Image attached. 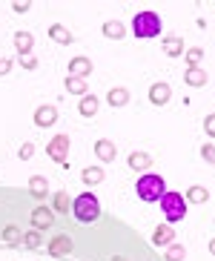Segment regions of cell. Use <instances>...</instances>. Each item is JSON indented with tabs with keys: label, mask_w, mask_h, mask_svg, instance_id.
<instances>
[{
	"label": "cell",
	"mask_w": 215,
	"mask_h": 261,
	"mask_svg": "<svg viewBox=\"0 0 215 261\" xmlns=\"http://www.w3.org/2000/svg\"><path fill=\"white\" fill-rule=\"evenodd\" d=\"M135 192H138V198L146 201V204H155V201H161L167 195V181L161 175H152V172H146V175L138 178V184H135Z\"/></svg>",
	"instance_id": "cell-1"
},
{
	"label": "cell",
	"mask_w": 215,
	"mask_h": 261,
	"mask_svg": "<svg viewBox=\"0 0 215 261\" xmlns=\"http://www.w3.org/2000/svg\"><path fill=\"white\" fill-rule=\"evenodd\" d=\"M161 29H164V23H161V15H158V12H138V15L132 17V32H135V38H141V40L158 38Z\"/></svg>",
	"instance_id": "cell-2"
},
{
	"label": "cell",
	"mask_w": 215,
	"mask_h": 261,
	"mask_svg": "<svg viewBox=\"0 0 215 261\" xmlns=\"http://www.w3.org/2000/svg\"><path fill=\"white\" fill-rule=\"evenodd\" d=\"M72 215H75L80 224H92L100 218V201L95 198L92 192H80L75 201H72Z\"/></svg>",
	"instance_id": "cell-3"
},
{
	"label": "cell",
	"mask_w": 215,
	"mask_h": 261,
	"mask_svg": "<svg viewBox=\"0 0 215 261\" xmlns=\"http://www.w3.org/2000/svg\"><path fill=\"white\" fill-rule=\"evenodd\" d=\"M161 210H164V218H167L169 224L184 221L186 218V198L181 192H167L161 198Z\"/></svg>",
	"instance_id": "cell-4"
},
{
	"label": "cell",
	"mask_w": 215,
	"mask_h": 261,
	"mask_svg": "<svg viewBox=\"0 0 215 261\" xmlns=\"http://www.w3.org/2000/svg\"><path fill=\"white\" fill-rule=\"evenodd\" d=\"M46 155L55 164L69 167V164H66V155H69V135H55V138L49 141V146H46Z\"/></svg>",
	"instance_id": "cell-5"
},
{
	"label": "cell",
	"mask_w": 215,
	"mask_h": 261,
	"mask_svg": "<svg viewBox=\"0 0 215 261\" xmlns=\"http://www.w3.org/2000/svg\"><path fill=\"white\" fill-rule=\"evenodd\" d=\"M55 224V210L52 207H35L32 210V230H49Z\"/></svg>",
	"instance_id": "cell-6"
},
{
	"label": "cell",
	"mask_w": 215,
	"mask_h": 261,
	"mask_svg": "<svg viewBox=\"0 0 215 261\" xmlns=\"http://www.w3.org/2000/svg\"><path fill=\"white\" fill-rule=\"evenodd\" d=\"M72 250H75V244L69 236H55L49 241V255H55V258H66V255H72Z\"/></svg>",
	"instance_id": "cell-7"
},
{
	"label": "cell",
	"mask_w": 215,
	"mask_h": 261,
	"mask_svg": "<svg viewBox=\"0 0 215 261\" xmlns=\"http://www.w3.org/2000/svg\"><path fill=\"white\" fill-rule=\"evenodd\" d=\"M95 155H98V161H100V164H112V161L118 158L115 141H106V138L95 141Z\"/></svg>",
	"instance_id": "cell-8"
},
{
	"label": "cell",
	"mask_w": 215,
	"mask_h": 261,
	"mask_svg": "<svg viewBox=\"0 0 215 261\" xmlns=\"http://www.w3.org/2000/svg\"><path fill=\"white\" fill-rule=\"evenodd\" d=\"M69 75L72 77H84V81H86V75H92V61L84 58V55L72 58V61H69Z\"/></svg>",
	"instance_id": "cell-9"
},
{
	"label": "cell",
	"mask_w": 215,
	"mask_h": 261,
	"mask_svg": "<svg viewBox=\"0 0 215 261\" xmlns=\"http://www.w3.org/2000/svg\"><path fill=\"white\" fill-rule=\"evenodd\" d=\"M169 98H172V89H169V84H152V86H149V103H155V107H164V103H169Z\"/></svg>",
	"instance_id": "cell-10"
},
{
	"label": "cell",
	"mask_w": 215,
	"mask_h": 261,
	"mask_svg": "<svg viewBox=\"0 0 215 261\" xmlns=\"http://www.w3.org/2000/svg\"><path fill=\"white\" fill-rule=\"evenodd\" d=\"M58 123V109L55 107H38L35 109V126H55Z\"/></svg>",
	"instance_id": "cell-11"
},
{
	"label": "cell",
	"mask_w": 215,
	"mask_h": 261,
	"mask_svg": "<svg viewBox=\"0 0 215 261\" xmlns=\"http://www.w3.org/2000/svg\"><path fill=\"white\" fill-rule=\"evenodd\" d=\"M161 49H164V55H167V58H181V55L186 52V49H184V38H175V35L164 38Z\"/></svg>",
	"instance_id": "cell-12"
},
{
	"label": "cell",
	"mask_w": 215,
	"mask_h": 261,
	"mask_svg": "<svg viewBox=\"0 0 215 261\" xmlns=\"http://www.w3.org/2000/svg\"><path fill=\"white\" fill-rule=\"evenodd\" d=\"M29 192L35 198H46L49 195V178L46 175H32L29 178Z\"/></svg>",
	"instance_id": "cell-13"
},
{
	"label": "cell",
	"mask_w": 215,
	"mask_h": 261,
	"mask_svg": "<svg viewBox=\"0 0 215 261\" xmlns=\"http://www.w3.org/2000/svg\"><path fill=\"white\" fill-rule=\"evenodd\" d=\"M49 38L55 40V43H61V46H69L72 40H75V35H72L66 26H61V23H55V26H49Z\"/></svg>",
	"instance_id": "cell-14"
},
{
	"label": "cell",
	"mask_w": 215,
	"mask_h": 261,
	"mask_svg": "<svg viewBox=\"0 0 215 261\" xmlns=\"http://www.w3.org/2000/svg\"><path fill=\"white\" fill-rule=\"evenodd\" d=\"M32 46H35L32 32H15V49H17L20 58H23V55H32Z\"/></svg>",
	"instance_id": "cell-15"
},
{
	"label": "cell",
	"mask_w": 215,
	"mask_h": 261,
	"mask_svg": "<svg viewBox=\"0 0 215 261\" xmlns=\"http://www.w3.org/2000/svg\"><path fill=\"white\" fill-rule=\"evenodd\" d=\"M172 241H175V230H172V227H167V224H164V227H155V232H152L155 247H167V244H172Z\"/></svg>",
	"instance_id": "cell-16"
},
{
	"label": "cell",
	"mask_w": 215,
	"mask_h": 261,
	"mask_svg": "<svg viewBox=\"0 0 215 261\" xmlns=\"http://www.w3.org/2000/svg\"><path fill=\"white\" fill-rule=\"evenodd\" d=\"M207 77H209L207 69H201V66H190V69L184 72V81L190 86H204V84H207Z\"/></svg>",
	"instance_id": "cell-17"
},
{
	"label": "cell",
	"mask_w": 215,
	"mask_h": 261,
	"mask_svg": "<svg viewBox=\"0 0 215 261\" xmlns=\"http://www.w3.org/2000/svg\"><path fill=\"white\" fill-rule=\"evenodd\" d=\"M77 112L84 118H95V112H98V98L86 92L84 98H80V103H77Z\"/></svg>",
	"instance_id": "cell-18"
},
{
	"label": "cell",
	"mask_w": 215,
	"mask_h": 261,
	"mask_svg": "<svg viewBox=\"0 0 215 261\" xmlns=\"http://www.w3.org/2000/svg\"><path fill=\"white\" fill-rule=\"evenodd\" d=\"M106 103L109 107H126V103H129V92H126L123 86H115V89H109Z\"/></svg>",
	"instance_id": "cell-19"
},
{
	"label": "cell",
	"mask_w": 215,
	"mask_h": 261,
	"mask_svg": "<svg viewBox=\"0 0 215 261\" xmlns=\"http://www.w3.org/2000/svg\"><path fill=\"white\" fill-rule=\"evenodd\" d=\"M103 35H106L109 40H123L126 29H123L121 20H106V23H103Z\"/></svg>",
	"instance_id": "cell-20"
},
{
	"label": "cell",
	"mask_w": 215,
	"mask_h": 261,
	"mask_svg": "<svg viewBox=\"0 0 215 261\" xmlns=\"http://www.w3.org/2000/svg\"><path fill=\"white\" fill-rule=\"evenodd\" d=\"M80 181H84L86 187L100 184V181H103V169H100V167H86L84 172H80Z\"/></svg>",
	"instance_id": "cell-21"
},
{
	"label": "cell",
	"mask_w": 215,
	"mask_h": 261,
	"mask_svg": "<svg viewBox=\"0 0 215 261\" xmlns=\"http://www.w3.org/2000/svg\"><path fill=\"white\" fill-rule=\"evenodd\" d=\"M186 201H190V204H207L209 201V192H207V187H190V190H186Z\"/></svg>",
	"instance_id": "cell-22"
},
{
	"label": "cell",
	"mask_w": 215,
	"mask_h": 261,
	"mask_svg": "<svg viewBox=\"0 0 215 261\" xmlns=\"http://www.w3.org/2000/svg\"><path fill=\"white\" fill-rule=\"evenodd\" d=\"M63 86H66V92H72V95H80V98L86 95V81H84V77H72V75H66Z\"/></svg>",
	"instance_id": "cell-23"
},
{
	"label": "cell",
	"mask_w": 215,
	"mask_h": 261,
	"mask_svg": "<svg viewBox=\"0 0 215 261\" xmlns=\"http://www.w3.org/2000/svg\"><path fill=\"white\" fill-rule=\"evenodd\" d=\"M52 210H55V213H69V210H72V204H69V192H66V190H61V192H55Z\"/></svg>",
	"instance_id": "cell-24"
},
{
	"label": "cell",
	"mask_w": 215,
	"mask_h": 261,
	"mask_svg": "<svg viewBox=\"0 0 215 261\" xmlns=\"http://www.w3.org/2000/svg\"><path fill=\"white\" fill-rule=\"evenodd\" d=\"M129 167L132 169H149L152 167V158H149L146 152H132L129 155Z\"/></svg>",
	"instance_id": "cell-25"
},
{
	"label": "cell",
	"mask_w": 215,
	"mask_h": 261,
	"mask_svg": "<svg viewBox=\"0 0 215 261\" xmlns=\"http://www.w3.org/2000/svg\"><path fill=\"white\" fill-rule=\"evenodd\" d=\"M29 250H38L40 244H43V236H40V230H29V232H23V238H20Z\"/></svg>",
	"instance_id": "cell-26"
},
{
	"label": "cell",
	"mask_w": 215,
	"mask_h": 261,
	"mask_svg": "<svg viewBox=\"0 0 215 261\" xmlns=\"http://www.w3.org/2000/svg\"><path fill=\"white\" fill-rule=\"evenodd\" d=\"M20 238H23V232L17 230L15 224H9L6 230H3V241H6V244H20Z\"/></svg>",
	"instance_id": "cell-27"
},
{
	"label": "cell",
	"mask_w": 215,
	"mask_h": 261,
	"mask_svg": "<svg viewBox=\"0 0 215 261\" xmlns=\"http://www.w3.org/2000/svg\"><path fill=\"white\" fill-rule=\"evenodd\" d=\"M164 258H167V261H184L186 258V250L181 244H169V250H167Z\"/></svg>",
	"instance_id": "cell-28"
},
{
	"label": "cell",
	"mask_w": 215,
	"mask_h": 261,
	"mask_svg": "<svg viewBox=\"0 0 215 261\" xmlns=\"http://www.w3.org/2000/svg\"><path fill=\"white\" fill-rule=\"evenodd\" d=\"M186 63H190V66H198L201 61H204V49L201 46H192V49H186Z\"/></svg>",
	"instance_id": "cell-29"
},
{
	"label": "cell",
	"mask_w": 215,
	"mask_h": 261,
	"mask_svg": "<svg viewBox=\"0 0 215 261\" xmlns=\"http://www.w3.org/2000/svg\"><path fill=\"white\" fill-rule=\"evenodd\" d=\"M201 158H204L207 164H215V144H209V141H207V144L201 146Z\"/></svg>",
	"instance_id": "cell-30"
},
{
	"label": "cell",
	"mask_w": 215,
	"mask_h": 261,
	"mask_svg": "<svg viewBox=\"0 0 215 261\" xmlns=\"http://www.w3.org/2000/svg\"><path fill=\"white\" fill-rule=\"evenodd\" d=\"M32 155H35V144H32V141H26V144L17 149V158H20V161H29Z\"/></svg>",
	"instance_id": "cell-31"
},
{
	"label": "cell",
	"mask_w": 215,
	"mask_h": 261,
	"mask_svg": "<svg viewBox=\"0 0 215 261\" xmlns=\"http://www.w3.org/2000/svg\"><path fill=\"white\" fill-rule=\"evenodd\" d=\"M204 132H207L209 138H215V115H207V118H204Z\"/></svg>",
	"instance_id": "cell-32"
},
{
	"label": "cell",
	"mask_w": 215,
	"mask_h": 261,
	"mask_svg": "<svg viewBox=\"0 0 215 261\" xmlns=\"http://www.w3.org/2000/svg\"><path fill=\"white\" fill-rule=\"evenodd\" d=\"M20 66H23V69H35V66H38V58H35V55H23V58H20Z\"/></svg>",
	"instance_id": "cell-33"
},
{
	"label": "cell",
	"mask_w": 215,
	"mask_h": 261,
	"mask_svg": "<svg viewBox=\"0 0 215 261\" xmlns=\"http://www.w3.org/2000/svg\"><path fill=\"white\" fill-rule=\"evenodd\" d=\"M32 9V3H12V12H17V15H26Z\"/></svg>",
	"instance_id": "cell-34"
},
{
	"label": "cell",
	"mask_w": 215,
	"mask_h": 261,
	"mask_svg": "<svg viewBox=\"0 0 215 261\" xmlns=\"http://www.w3.org/2000/svg\"><path fill=\"white\" fill-rule=\"evenodd\" d=\"M9 69H12V61L9 58H0V75H9Z\"/></svg>",
	"instance_id": "cell-35"
},
{
	"label": "cell",
	"mask_w": 215,
	"mask_h": 261,
	"mask_svg": "<svg viewBox=\"0 0 215 261\" xmlns=\"http://www.w3.org/2000/svg\"><path fill=\"white\" fill-rule=\"evenodd\" d=\"M209 253L215 255V238H212V241H209Z\"/></svg>",
	"instance_id": "cell-36"
},
{
	"label": "cell",
	"mask_w": 215,
	"mask_h": 261,
	"mask_svg": "<svg viewBox=\"0 0 215 261\" xmlns=\"http://www.w3.org/2000/svg\"><path fill=\"white\" fill-rule=\"evenodd\" d=\"M112 261H123V258H118V255H115V258H112Z\"/></svg>",
	"instance_id": "cell-37"
}]
</instances>
